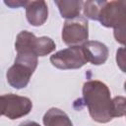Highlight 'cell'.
I'll return each instance as SVG.
<instances>
[{"instance_id": "obj_10", "label": "cell", "mask_w": 126, "mask_h": 126, "mask_svg": "<svg viewBox=\"0 0 126 126\" xmlns=\"http://www.w3.org/2000/svg\"><path fill=\"white\" fill-rule=\"evenodd\" d=\"M44 126H73L67 113L57 107L49 108L42 117Z\"/></svg>"}, {"instance_id": "obj_13", "label": "cell", "mask_w": 126, "mask_h": 126, "mask_svg": "<svg viewBox=\"0 0 126 126\" xmlns=\"http://www.w3.org/2000/svg\"><path fill=\"white\" fill-rule=\"evenodd\" d=\"M125 102L126 99L124 96H115L112 98V112L113 117H122L125 115Z\"/></svg>"}, {"instance_id": "obj_4", "label": "cell", "mask_w": 126, "mask_h": 126, "mask_svg": "<svg viewBox=\"0 0 126 126\" xmlns=\"http://www.w3.org/2000/svg\"><path fill=\"white\" fill-rule=\"evenodd\" d=\"M56 44L48 36L37 37L29 31H22L18 33L15 41L17 53H25L35 57H43L54 51Z\"/></svg>"}, {"instance_id": "obj_11", "label": "cell", "mask_w": 126, "mask_h": 126, "mask_svg": "<svg viewBox=\"0 0 126 126\" xmlns=\"http://www.w3.org/2000/svg\"><path fill=\"white\" fill-rule=\"evenodd\" d=\"M54 3L58 8L61 17L69 20L80 16L84 2L81 0H55Z\"/></svg>"}, {"instance_id": "obj_15", "label": "cell", "mask_w": 126, "mask_h": 126, "mask_svg": "<svg viewBox=\"0 0 126 126\" xmlns=\"http://www.w3.org/2000/svg\"><path fill=\"white\" fill-rule=\"evenodd\" d=\"M19 126H40L37 122H35V121H31V120H29V121H25V122H22Z\"/></svg>"}, {"instance_id": "obj_12", "label": "cell", "mask_w": 126, "mask_h": 126, "mask_svg": "<svg viewBox=\"0 0 126 126\" xmlns=\"http://www.w3.org/2000/svg\"><path fill=\"white\" fill-rule=\"evenodd\" d=\"M104 1H86L83 3V13L86 19L92 21H97L99 11L103 5Z\"/></svg>"}, {"instance_id": "obj_8", "label": "cell", "mask_w": 126, "mask_h": 126, "mask_svg": "<svg viewBox=\"0 0 126 126\" xmlns=\"http://www.w3.org/2000/svg\"><path fill=\"white\" fill-rule=\"evenodd\" d=\"M81 46L87 62L93 65H101L106 62L109 51L104 43L97 40H88Z\"/></svg>"}, {"instance_id": "obj_5", "label": "cell", "mask_w": 126, "mask_h": 126, "mask_svg": "<svg viewBox=\"0 0 126 126\" xmlns=\"http://www.w3.org/2000/svg\"><path fill=\"white\" fill-rule=\"evenodd\" d=\"M63 42L68 46H81L89 38V23L83 16L66 20L61 32Z\"/></svg>"}, {"instance_id": "obj_9", "label": "cell", "mask_w": 126, "mask_h": 126, "mask_svg": "<svg viewBox=\"0 0 126 126\" xmlns=\"http://www.w3.org/2000/svg\"><path fill=\"white\" fill-rule=\"evenodd\" d=\"M25 9L26 18L33 27L42 26L48 18V7L45 1H28Z\"/></svg>"}, {"instance_id": "obj_1", "label": "cell", "mask_w": 126, "mask_h": 126, "mask_svg": "<svg viewBox=\"0 0 126 126\" xmlns=\"http://www.w3.org/2000/svg\"><path fill=\"white\" fill-rule=\"evenodd\" d=\"M83 100L92 119L97 123H108L113 117L112 98L108 87L101 81L89 80L84 83Z\"/></svg>"}, {"instance_id": "obj_2", "label": "cell", "mask_w": 126, "mask_h": 126, "mask_svg": "<svg viewBox=\"0 0 126 126\" xmlns=\"http://www.w3.org/2000/svg\"><path fill=\"white\" fill-rule=\"evenodd\" d=\"M97 21L105 28H113L116 41L121 44L125 43L126 1H104Z\"/></svg>"}, {"instance_id": "obj_3", "label": "cell", "mask_w": 126, "mask_h": 126, "mask_svg": "<svg viewBox=\"0 0 126 126\" xmlns=\"http://www.w3.org/2000/svg\"><path fill=\"white\" fill-rule=\"evenodd\" d=\"M38 64L37 57L25 53H17L14 64L6 72L8 84L16 90L26 88Z\"/></svg>"}, {"instance_id": "obj_14", "label": "cell", "mask_w": 126, "mask_h": 126, "mask_svg": "<svg viewBox=\"0 0 126 126\" xmlns=\"http://www.w3.org/2000/svg\"><path fill=\"white\" fill-rule=\"evenodd\" d=\"M28 1H23V0H8L4 1V4L7 5L10 8H20V7H25L27 5Z\"/></svg>"}, {"instance_id": "obj_7", "label": "cell", "mask_w": 126, "mask_h": 126, "mask_svg": "<svg viewBox=\"0 0 126 126\" xmlns=\"http://www.w3.org/2000/svg\"><path fill=\"white\" fill-rule=\"evenodd\" d=\"M50 63L60 70L79 69L86 63V57L82 46H70L59 50L50 56Z\"/></svg>"}, {"instance_id": "obj_6", "label": "cell", "mask_w": 126, "mask_h": 126, "mask_svg": "<svg viewBox=\"0 0 126 126\" xmlns=\"http://www.w3.org/2000/svg\"><path fill=\"white\" fill-rule=\"evenodd\" d=\"M32 108V100L27 96L15 94H5L0 95V116H6L15 120L28 115Z\"/></svg>"}]
</instances>
